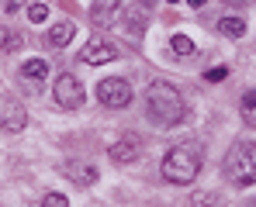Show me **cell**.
<instances>
[{"label":"cell","instance_id":"obj_1","mask_svg":"<svg viewBox=\"0 0 256 207\" xmlns=\"http://www.w3.org/2000/svg\"><path fill=\"white\" fill-rule=\"evenodd\" d=\"M146 111H149V118L152 124H160V128H173V124L184 121V114H187V104H184V97H180V90L170 86V83H152L149 90H146Z\"/></svg>","mask_w":256,"mask_h":207},{"label":"cell","instance_id":"obj_2","mask_svg":"<svg viewBox=\"0 0 256 207\" xmlns=\"http://www.w3.org/2000/svg\"><path fill=\"white\" fill-rule=\"evenodd\" d=\"M201 163H204L201 145L198 142H180V145H173L170 152L163 156V176L170 183H176V187H187V183L198 180Z\"/></svg>","mask_w":256,"mask_h":207},{"label":"cell","instance_id":"obj_3","mask_svg":"<svg viewBox=\"0 0 256 207\" xmlns=\"http://www.w3.org/2000/svg\"><path fill=\"white\" fill-rule=\"evenodd\" d=\"M222 173L232 187H253L256 183V142H239L228 149Z\"/></svg>","mask_w":256,"mask_h":207},{"label":"cell","instance_id":"obj_4","mask_svg":"<svg viewBox=\"0 0 256 207\" xmlns=\"http://www.w3.org/2000/svg\"><path fill=\"white\" fill-rule=\"evenodd\" d=\"M52 97H56V104L62 111H80L84 100H86V90L73 73H59L56 76V86H52Z\"/></svg>","mask_w":256,"mask_h":207},{"label":"cell","instance_id":"obj_5","mask_svg":"<svg viewBox=\"0 0 256 207\" xmlns=\"http://www.w3.org/2000/svg\"><path fill=\"white\" fill-rule=\"evenodd\" d=\"M97 100L111 111H122L132 104V83L122 80V76H108V80L97 83Z\"/></svg>","mask_w":256,"mask_h":207},{"label":"cell","instance_id":"obj_6","mask_svg":"<svg viewBox=\"0 0 256 207\" xmlns=\"http://www.w3.org/2000/svg\"><path fill=\"white\" fill-rule=\"evenodd\" d=\"M24 124H28V111H24V104L18 100V97H0V128L7 131V135H18V131H24Z\"/></svg>","mask_w":256,"mask_h":207},{"label":"cell","instance_id":"obj_7","mask_svg":"<svg viewBox=\"0 0 256 207\" xmlns=\"http://www.w3.org/2000/svg\"><path fill=\"white\" fill-rule=\"evenodd\" d=\"M111 59H118V45H111L108 38H90L80 52V62H86V66H104Z\"/></svg>","mask_w":256,"mask_h":207},{"label":"cell","instance_id":"obj_8","mask_svg":"<svg viewBox=\"0 0 256 207\" xmlns=\"http://www.w3.org/2000/svg\"><path fill=\"white\" fill-rule=\"evenodd\" d=\"M108 156H111L114 163H122V166H125V163H135V159L142 156V138H138L135 131H125V135H122V138L108 149Z\"/></svg>","mask_w":256,"mask_h":207},{"label":"cell","instance_id":"obj_9","mask_svg":"<svg viewBox=\"0 0 256 207\" xmlns=\"http://www.w3.org/2000/svg\"><path fill=\"white\" fill-rule=\"evenodd\" d=\"M118 17H122V0H94L90 3V24L111 28Z\"/></svg>","mask_w":256,"mask_h":207},{"label":"cell","instance_id":"obj_10","mask_svg":"<svg viewBox=\"0 0 256 207\" xmlns=\"http://www.w3.org/2000/svg\"><path fill=\"white\" fill-rule=\"evenodd\" d=\"M62 176L73 180L76 187H94L97 183V169L90 163H84V159H66L62 163Z\"/></svg>","mask_w":256,"mask_h":207},{"label":"cell","instance_id":"obj_11","mask_svg":"<svg viewBox=\"0 0 256 207\" xmlns=\"http://www.w3.org/2000/svg\"><path fill=\"white\" fill-rule=\"evenodd\" d=\"M76 35V24L70 21V17H62V21H56L52 28H48V45L52 48H62V45H70Z\"/></svg>","mask_w":256,"mask_h":207},{"label":"cell","instance_id":"obj_12","mask_svg":"<svg viewBox=\"0 0 256 207\" xmlns=\"http://www.w3.org/2000/svg\"><path fill=\"white\" fill-rule=\"evenodd\" d=\"M48 76V62L45 59H28L24 66H21V80H28V83H35V90H38V83Z\"/></svg>","mask_w":256,"mask_h":207},{"label":"cell","instance_id":"obj_13","mask_svg":"<svg viewBox=\"0 0 256 207\" xmlns=\"http://www.w3.org/2000/svg\"><path fill=\"white\" fill-rule=\"evenodd\" d=\"M122 21H125V28L132 31V35H142V31H146V10H142V7L122 10Z\"/></svg>","mask_w":256,"mask_h":207},{"label":"cell","instance_id":"obj_14","mask_svg":"<svg viewBox=\"0 0 256 207\" xmlns=\"http://www.w3.org/2000/svg\"><path fill=\"white\" fill-rule=\"evenodd\" d=\"M218 31H222L225 38H242V35H246V21H242V17H222V21H218Z\"/></svg>","mask_w":256,"mask_h":207},{"label":"cell","instance_id":"obj_15","mask_svg":"<svg viewBox=\"0 0 256 207\" xmlns=\"http://www.w3.org/2000/svg\"><path fill=\"white\" fill-rule=\"evenodd\" d=\"M21 45H24L21 31H14V28H0V52H18Z\"/></svg>","mask_w":256,"mask_h":207},{"label":"cell","instance_id":"obj_16","mask_svg":"<svg viewBox=\"0 0 256 207\" xmlns=\"http://www.w3.org/2000/svg\"><path fill=\"white\" fill-rule=\"evenodd\" d=\"M242 121H246V124H256V90L242 93Z\"/></svg>","mask_w":256,"mask_h":207},{"label":"cell","instance_id":"obj_17","mask_svg":"<svg viewBox=\"0 0 256 207\" xmlns=\"http://www.w3.org/2000/svg\"><path fill=\"white\" fill-rule=\"evenodd\" d=\"M222 204V197L214 194V190H208V194H194L190 197V207H218Z\"/></svg>","mask_w":256,"mask_h":207},{"label":"cell","instance_id":"obj_18","mask_svg":"<svg viewBox=\"0 0 256 207\" xmlns=\"http://www.w3.org/2000/svg\"><path fill=\"white\" fill-rule=\"evenodd\" d=\"M170 48H173V52H176V55H194V41L187 38V35H173Z\"/></svg>","mask_w":256,"mask_h":207},{"label":"cell","instance_id":"obj_19","mask_svg":"<svg viewBox=\"0 0 256 207\" xmlns=\"http://www.w3.org/2000/svg\"><path fill=\"white\" fill-rule=\"evenodd\" d=\"M45 17H48V7H45V3H32V7H28V21H32V24H42Z\"/></svg>","mask_w":256,"mask_h":207},{"label":"cell","instance_id":"obj_20","mask_svg":"<svg viewBox=\"0 0 256 207\" xmlns=\"http://www.w3.org/2000/svg\"><path fill=\"white\" fill-rule=\"evenodd\" d=\"M42 207H70V201L62 194H45L42 197Z\"/></svg>","mask_w":256,"mask_h":207},{"label":"cell","instance_id":"obj_21","mask_svg":"<svg viewBox=\"0 0 256 207\" xmlns=\"http://www.w3.org/2000/svg\"><path fill=\"white\" fill-rule=\"evenodd\" d=\"M228 76V69L225 66H214V69H208V83H218V80H225Z\"/></svg>","mask_w":256,"mask_h":207},{"label":"cell","instance_id":"obj_22","mask_svg":"<svg viewBox=\"0 0 256 207\" xmlns=\"http://www.w3.org/2000/svg\"><path fill=\"white\" fill-rule=\"evenodd\" d=\"M24 3H28V0H4V10H7V14H14V10H21Z\"/></svg>","mask_w":256,"mask_h":207},{"label":"cell","instance_id":"obj_23","mask_svg":"<svg viewBox=\"0 0 256 207\" xmlns=\"http://www.w3.org/2000/svg\"><path fill=\"white\" fill-rule=\"evenodd\" d=\"M187 3H190V7H204L208 0H187Z\"/></svg>","mask_w":256,"mask_h":207},{"label":"cell","instance_id":"obj_24","mask_svg":"<svg viewBox=\"0 0 256 207\" xmlns=\"http://www.w3.org/2000/svg\"><path fill=\"white\" fill-rule=\"evenodd\" d=\"M166 3H176V0H166Z\"/></svg>","mask_w":256,"mask_h":207}]
</instances>
